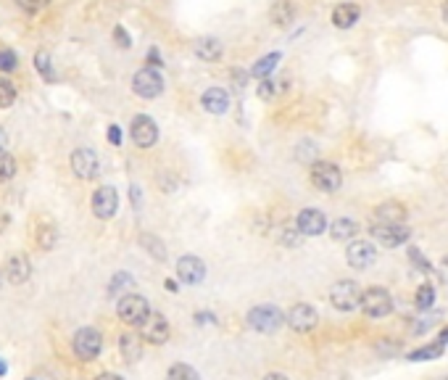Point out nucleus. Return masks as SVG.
Listing matches in <instances>:
<instances>
[{
	"mask_svg": "<svg viewBox=\"0 0 448 380\" xmlns=\"http://www.w3.org/2000/svg\"><path fill=\"white\" fill-rule=\"evenodd\" d=\"M269 16H272V24H277V27H287V24L295 19V6L290 0H277L272 6V11H269Z\"/></svg>",
	"mask_w": 448,
	"mask_h": 380,
	"instance_id": "nucleus-23",
	"label": "nucleus"
},
{
	"mask_svg": "<svg viewBox=\"0 0 448 380\" xmlns=\"http://www.w3.org/2000/svg\"><path fill=\"white\" fill-rule=\"evenodd\" d=\"M132 90H135V96H140V98H158L161 96V90H164V79L161 74L156 72V69H140L137 74L132 77Z\"/></svg>",
	"mask_w": 448,
	"mask_h": 380,
	"instance_id": "nucleus-7",
	"label": "nucleus"
},
{
	"mask_svg": "<svg viewBox=\"0 0 448 380\" xmlns=\"http://www.w3.org/2000/svg\"><path fill=\"white\" fill-rule=\"evenodd\" d=\"M359 16L361 11L356 3H340L338 8L332 11V24H335L338 30H351L353 24L359 22Z\"/></svg>",
	"mask_w": 448,
	"mask_h": 380,
	"instance_id": "nucleus-20",
	"label": "nucleus"
},
{
	"mask_svg": "<svg viewBox=\"0 0 448 380\" xmlns=\"http://www.w3.org/2000/svg\"><path fill=\"white\" fill-rule=\"evenodd\" d=\"M27 380H43V378H37V375H29V378H27Z\"/></svg>",
	"mask_w": 448,
	"mask_h": 380,
	"instance_id": "nucleus-50",
	"label": "nucleus"
},
{
	"mask_svg": "<svg viewBox=\"0 0 448 380\" xmlns=\"http://www.w3.org/2000/svg\"><path fill=\"white\" fill-rule=\"evenodd\" d=\"M16 3L22 6L24 11H29V13H34L37 8H40V6H43V0H16Z\"/></svg>",
	"mask_w": 448,
	"mask_h": 380,
	"instance_id": "nucleus-40",
	"label": "nucleus"
},
{
	"mask_svg": "<svg viewBox=\"0 0 448 380\" xmlns=\"http://www.w3.org/2000/svg\"><path fill=\"white\" fill-rule=\"evenodd\" d=\"M295 228L301 235H308V238H314V235H322L325 228H327V217H325V211H319V209H304L298 219H295Z\"/></svg>",
	"mask_w": 448,
	"mask_h": 380,
	"instance_id": "nucleus-14",
	"label": "nucleus"
},
{
	"mask_svg": "<svg viewBox=\"0 0 448 380\" xmlns=\"http://www.w3.org/2000/svg\"><path fill=\"white\" fill-rule=\"evenodd\" d=\"M3 275H6V272H0V282H3Z\"/></svg>",
	"mask_w": 448,
	"mask_h": 380,
	"instance_id": "nucleus-51",
	"label": "nucleus"
},
{
	"mask_svg": "<svg viewBox=\"0 0 448 380\" xmlns=\"http://www.w3.org/2000/svg\"><path fill=\"white\" fill-rule=\"evenodd\" d=\"M140 243H142V246H145V249H148V251H154V256H156V259H158V261H164V259H166V249H164V243H161V240H156L154 235H142Z\"/></svg>",
	"mask_w": 448,
	"mask_h": 380,
	"instance_id": "nucleus-32",
	"label": "nucleus"
},
{
	"mask_svg": "<svg viewBox=\"0 0 448 380\" xmlns=\"http://www.w3.org/2000/svg\"><path fill=\"white\" fill-rule=\"evenodd\" d=\"M6 277H8V282H13V285H22V282L29 280V275H32V264H29V259L24 256V254H13V256H8V261H6Z\"/></svg>",
	"mask_w": 448,
	"mask_h": 380,
	"instance_id": "nucleus-17",
	"label": "nucleus"
},
{
	"mask_svg": "<svg viewBox=\"0 0 448 380\" xmlns=\"http://www.w3.org/2000/svg\"><path fill=\"white\" fill-rule=\"evenodd\" d=\"M116 312H119V320L121 322H127V325H142V320L151 315V306H148V301L142 299V296L137 294H127L124 299L119 301V306H116Z\"/></svg>",
	"mask_w": 448,
	"mask_h": 380,
	"instance_id": "nucleus-5",
	"label": "nucleus"
},
{
	"mask_svg": "<svg viewBox=\"0 0 448 380\" xmlns=\"http://www.w3.org/2000/svg\"><path fill=\"white\" fill-rule=\"evenodd\" d=\"M277 61H280V53L264 55V58H259V61L253 64L251 74L256 77V79H266V77H269V74L274 72V69H277Z\"/></svg>",
	"mask_w": 448,
	"mask_h": 380,
	"instance_id": "nucleus-24",
	"label": "nucleus"
},
{
	"mask_svg": "<svg viewBox=\"0 0 448 380\" xmlns=\"http://www.w3.org/2000/svg\"><path fill=\"white\" fill-rule=\"evenodd\" d=\"M130 135L137 148H151V145H156V140H158V127H156V122L151 119V117L137 114L130 124Z\"/></svg>",
	"mask_w": 448,
	"mask_h": 380,
	"instance_id": "nucleus-8",
	"label": "nucleus"
},
{
	"mask_svg": "<svg viewBox=\"0 0 448 380\" xmlns=\"http://www.w3.org/2000/svg\"><path fill=\"white\" fill-rule=\"evenodd\" d=\"M169 322H166L164 315H158V312H151V315L142 320L140 325V336L148 341V343H156V346H161L169 341Z\"/></svg>",
	"mask_w": 448,
	"mask_h": 380,
	"instance_id": "nucleus-9",
	"label": "nucleus"
},
{
	"mask_svg": "<svg viewBox=\"0 0 448 380\" xmlns=\"http://www.w3.org/2000/svg\"><path fill=\"white\" fill-rule=\"evenodd\" d=\"M330 232H332V238L335 240H348L359 232V225H356L353 219H338V222H332Z\"/></svg>",
	"mask_w": 448,
	"mask_h": 380,
	"instance_id": "nucleus-25",
	"label": "nucleus"
},
{
	"mask_svg": "<svg viewBox=\"0 0 448 380\" xmlns=\"http://www.w3.org/2000/svg\"><path fill=\"white\" fill-rule=\"evenodd\" d=\"M406 219V207L398 201H385L374 209V222H385V225H401Z\"/></svg>",
	"mask_w": 448,
	"mask_h": 380,
	"instance_id": "nucleus-19",
	"label": "nucleus"
},
{
	"mask_svg": "<svg viewBox=\"0 0 448 380\" xmlns=\"http://www.w3.org/2000/svg\"><path fill=\"white\" fill-rule=\"evenodd\" d=\"M272 96H277V82H272V79H262V85H259V98L269 100Z\"/></svg>",
	"mask_w": 448,
	"mask_h": 380,
	"instance_id": "nucleus-36",
	"label": "nucleus"
},
{
	"mask_svg": "<svg viewBox=\"0 0 448 380\" xmlns=\"http://www.w3.org/2000/svg\"><path fill=\"white\" fill-rule=\"evenodd\" d=\"M95 380H124L121 375H114V372H103V375H98Z\"/></svg>",
	"mask_w": 448,
	"mask_h": 380,
	"instance_id": "nucleus-44",
	"label": "nucleus"
},
{
	"mask_svg": "<svg viewBox=\"0 0 448 380\" xmlns=\"http://www.w3.org/2000/svg\"><path fill=\"white\" fill-rule=\"evenodd\" d=\"M16 100V87L8 79H0V109H8Z\"/></svg>",
	"mask_w": 448,
	"mask_h": 380,
	"instance_id": "nucleus-31",
	"label": "nucleus"
},
{
	"mask_svg": "<svg viewBox=\"0 0 448 380\" xmlns=\"http://www.w3.org/2000/svg\"><path fill=\"white\" fill-rule=\"evenodd\" d=\"M311 183L322 193H335L343 185V174L332 162H314L311 164Z\"/></svg>",
	"mask_w": 448,
	"mask_h": 380,
	"instance_id": "nucleus-4",
	"label": "nucleus"
},
{
	"mask_svg": "<svg viewBox=\"0 0 448 380\" xmlns=\"http://www.w3.org/2000/svg\"><path fill=\"white\" fill-rule=\"evenodd\" d=\"M443 351H446V343H440V341H437V343H433V346H422V348H416V351H412V354H409V359H412V362H422V359H437L440 354H443Z\"/></svg>",
	"mask_w": 448,
	"mask_h": 380,
	"instance_id": "nucleus-26",
	"label": "nucleus"
},
{
	"mask_svg": "<svg viewBox=\"0 0 448 380\" xmlns=\"http://www.w3.org/2000/svg\"><path fill=\"white\" fill-rule=\"evenodd\" d=\"M361 309L372 320H383V317L393 312V296L388 294L385 288H380V285H372V288H367L361 294Z\"/></svg>",
	"mask_w": 448,
	"mask_h": 380,
	"instance_id": "nucleus-1",
	"label": "nucleus"
},
{
	"mask_svg": "<svg viewBox=\"0 0 448 380\" xmlns=\"http://www.w3.org/2000/svg\"><path fill=\"white\" fill-rule=\"evenodd\" d=\"M0 375H6V362L0 359Z\"/></svg>",
	"mask_w": 448,
	"mask_h": 380,
	"instance_id": "nucleus-49",
	"label": "nucleus"
},
{
	"mask_svg": "<svg viewBox=\"0 0 448 380\" xmlns=\"http://www.w3.org/2000/svg\"><path fill=\"white\" fill-rule=\"evenodd\" d=\"M148 64H151V69L161 66V55H158V51H156V48H151V51H148Z\"/></svg>",
	"mask_w": 448,
	"mask_h": 380,
	"instance_id": "nucleus-42",
	"label": "nucleus"
},
{
	"mask_svg": "<svg viewBox=\"0 0 448 380\" xmlns=\"http://www.w3.org/2000/svg\"><path fill=\"white\" fill-rule=\"evenodd\" d=\"M372 238L377 240V243H383L388 249H395V246H401L409 240V228L404 225H385V222H374L372 225Z\"/></svg>",
	"mask_w": 448,
	"mask_h": 380,
	"instance_id": "nucleus-12",
	"label": "nucleus"
},
{
	"mask_svg": "<svg viewBox=\"0 0 448 380\" xmlns=\"http://www.w3.org/2000/svg\"><path fill=\"white\" fill-rule=\"evenodd\" d=\"M264 380H287V378H285L283 372H269V375H266Z\"/></svg>",
	"mask_w": 448,
	"mask_h": 380,
	"instance_id": "nucleus-45",
	"label": "nucleus"
},
{
	"mask_svg": "<svg viewBox=\"0 0 448 380\" xmlns=\"http://www.w3.org/2000/svg\"><path fill=\"white\" fill-rule=\"evenodd\" d=\"M103 348V336H100L95 327H79L74 333V354L85 362H93V359L100 354Z\"/></svg>",
	"mask_w": 448,
	"mask_h": 380,
	"instance_id": "nucleus-6",
	"label": "nucleus"
},
{
	"mask_svg": "<svg viewBox=\"0 0 448 380\" xmlns=\"http://www.w3.org/2000/svg\"><path fill=\"white\" fill-rule=\"evenodd\" d=\"M201 106H203L208 114H224V111L230 109V96H227V90H222V87H208L206 93L201 96Z\"/></svg>",
	"mask_w": 448,
	"mask_h": 380,
	"instance_id": "nucleus-18",
	"label": "nucleus"
},
{
	"mask_svg": "<svg viewBox=\"0 0 448 380\" xmlns=\"http://www.w3.org/2000/svg\"><path fill=\"white\" fill-rule=\"evenodd\" d=\"M285 322L293 327L295 333H308V330H314L319 322V315L314 306L308 304H295L287 315H285Z\"/></svg>",
	"mask_w": 448,
	"mask_h": 380,
	"instance_id": "nucleus-11",
	"label": "nucleus"
},
{
	"mask_svg": "<svg viewBox=\"0 0 448 380\" xmlns=\"http://www.w3.org/2000/svg\"><path fill=\"white\" fill-rule=\"evenodd\" d=\"M301 148H304L301 153L295 151V156H298L301 162H308V159H314V156H317V148H314V143H311V140H304V143H301Z\"/></svg>",
	"mask_w": 448,
	"mask_h": 380,
	"instance_id": "nucleus-38",
	"label": "nucleus"
},
{
	"mask_svg": "<svg viewBox=\"0 0 448 380\" xmlns=\"http://www.w3.org/2000/svg\"><path fill=\"white\" fill-rule=\"evenodd\" d=\"M285 322V315L272 304H262V306H253L248 312V325L259 333H274L280 330V325Z\"/></svg>",
	"mask_w": 448,
	"mask_h": 380,
	"instance_id": "nucleus-3",
	"label": "nucleus"
},
{
	"mask_svg": "<svg viewBox=\"0 0 448 380\" xmlns=\"http://www.w3.org/2000/svg\"><path fill=\"white\" fill-rule=\"evenodd\" d=\"M440 280H443V282L448 285V259L440 261Z\"/></svg>",
	"mask_w": 448,
	"mask_h": 380,
	"instance_id": "nucleus-43",
	"label": "nucleus"
},
{
	"mask_svg": "<svg viewBox=\"0 0 448 380\" xmlns=\"http://www.w3.org/2000/svg\"><path fill=\"white\" fill-rule=\"evenodd\" d=\"M346 259H348V264L353 270H367V267H372L374 259H377V249L372 246L369 240H353L348 246V251H346Z\"/></svg>",
	"mask_w": 448,
	"mask_h": 380,
	"instance_id": "nucleus-15",
	"label": "nucleus"
},
{
	"mask_svg": "<svg viewBox=\"0 0 448 380\" xmlns=\"http://www.w3.org/2000/svg\"><path fill=\"white\" fill-rule=\"evenodd\" d=\"M119 209V196L111 185H103L93 193V214L98 219H111Z\"/></svg>",
	"mask_w": 448,
	"mask_h": 380,
	"instance_id": "nucleus-13",
	"label": "nucleus"
},
{
	"mask_svg": "<svg viewBox=\"0 0 448 380\" xmlns=\"http://www.w3.org/2000/svg\"><path fill=\"white\" fill-rule=\"evenodd\" d=\"M13 174H16V162H13V156L6 151H0V183L11 180Z\"/></svg>",
	"mask_w": 448,
	"mask_h": 380,
	"instance_id": "nucleus-29",
	"label": "nucleus"
},
{
	"mask_svg": "<svg viewBox=\"0 0 448 380\" xmlns=\"http://www.w3.org/2000/svg\"><path fill=\"white\" fill-rule=\"evenodd\" d=\"M177 277L185 285H198L206 277V264L198 256H182V259L177 261Z\"/></svg>",
	"mask_w": 448,
	"mask_h": 380,
	"instance_id": "nucleus-16",
	"label": "nucleus"
},
{
	"mask_svg": "<svg viewBox=\"0 0 448 380\" xmlns=\"http://www.w3.org/2000/svg\"><path fill=\"white\" fill-rule=\"evenodd\" d=\"M443 22L448 24V3H446V6H443Z\"/></svg>",
	"mask_w": 448,
	"mask_h": 380,
	"instance_id": "nucleus-48",
	"label": "nucleus"
},
{
	"mask_svg": "<svg viewBox=\"0 0 448 380\" xmlns=\"http://www.w3.org/2000/svg\"><path fill=\"white\" fill-rule=\"evenodd\" d=\"M19 64V58L13 51H0V72H13Z\"/></svg>",
	"mask_w": 448,
	"mask_h": 380,
	"instance_id": "nucleus-35",
	"label": "nucleus"
},
{
	"mask_svg": "<svg viewBox=\"0 0 448 380\" xmlns=\"http://www.w3.org/2000/svg\"><path fill=\"white\" fill-rule=\"evenodd\" d=\"M166 380H201V375L190 365H172L166 372Z\"/></svg>",
	"mask_w": 448,
	"mask_h": 380,
	"instance_id": "nucleus-27",
	"label": "nucleus"
},
{
	"mask_svg": "<svg viewBox=\"0 0 448 380\" xmlns=\"http://www.w3.org/2000/svg\"><path fill=\"white\" fill-rule=\"evenodd\" d=\"M361 291L359 282L353 280H340L330 288V304L335 306L338 312H353L356 306H361Z\"/></svg>",
	"mask_w": 448,
	"mask_h": 380,
	"instance_id": "nucleus-2",
	"label": "nucleus"
},
{
	"mask_svg": "<svg viewBox=\"0 0 448 380\" xmlns=\"http://www.w3.org/2000/svg\"><path fill=\"white\" fill-rule=\"evenodd\" d=\"M6 143H8V138H6V130H3V127H0V151H3V148H6Z\"/></svg>",
	"mask_w": 448,
	"mask_h": 380,
	"instance_id": "nucleus-46",
	"label": "nucleus"
},
{
	"mask_svg": "<svg viewBox=\"0 0 448 380\" xmlns=\"http://www.w3.org/2000/svg\"><path fill=\"white\" fill-rule=\"evenodd\" d=\"M433 301H435V288L430 285V282H422L419 285V291H416V309H430L433 306Z\"/></svg>",
	"mask_w": 448,
	"mask_h": 380,
	"instance_id": "nucleus-28",
	"label": "nucleus"
},
{
	"mask_svg": "<svg viewBox=\"0 0 448 380\" xmlns=\"http://www.w3.org/2000/svg\"><path fill=\"white\" fill-rule=\"evenodd\" d=\"M132 285V277L127 275V272H116L114 275V280H111V285H109V294L114 296L116 291H124V288H130Z\"/></svg>",
	"mask_w": 448,
	"mask_h": 380,
	"instance_id": "nucleus-34",
	"label": "nucleus"
},
{
	"mask_svg": "<svg viewBox=\"0 0 448 380\" xmlns=\"http://www.w3.org/2000/svg\"><path fill=\"white\" fill-rule=\"evenodd\" d=\"M437 380H448V375H443V378H437Z\"/></svg>",
	"mask_w": 448,
	"mask_h": 380,
	"instance_id": "nucleus-52",
	"label": "nucleus"
},
{
	"mask_svg": "<svg viewBox=\"0 0 448 380\" xmlns=\"http://www.w3.org/2000/svg\"><path fill=\"white\" fill-rule=\"evenodd\" d=\"M437 341H440V343H448V327L443 330V333H440V338H437Z\"/></svg>",
	"mask_w": 448,
	"mask_h": 380,
	"instance_id": "nucleus-47",
	"label": "nucleus"
},
{
	"mask_svg": "<svg viewBox=\"0 0 448 380\" xmlns=\"http://www.w3.org/2000/svg\"><path fill=\"white\" fill-rule=\"evenodd\" d=\"M37 246L43 251H50L55 246V230L50 225H43V228L37 230Z\"/></svg>",
	"mask_w": 448,
	"mask_h": 380,
	"instance_id": "nucleus-30",
	"label": "nucleus"
},
{
	"mask_svg": "<svg viewBox=\"0 0 448 380\" xmlns=\"http://www.w3.org/2000/svg\"><path fill=\"white\" fill-rule=\"evenodd\" d=\"M119 348H121V357L127 359V362H137L142 357V343H140V336H135V333H124L119 338Z\"/></svg>",
	"mask_w": 448,
	"mask_h": 380,
	"instance_id": "nucleus-22",
	"label": "nucleus"
},
{
	"mask_svg": "<svg viewBox=\"0 0 448 380\" xmlns=\"http://www.w3.org/2000/svg\"><path fill=\"white\" fill-rule=\"evenodd\" d=\"M34 66H37V72L50 82L53 79V72H50V55L45 53V51H40V53L34 55Z\"/></svg>",
	"mask_w": 448,
	"mask_h": 380,
	"instance_id": "nucleus-33",
	"label": "nucleus"
},
{
	"mask_svg": "<svg viewBox=\"0 0 448 380\" xmlns=\"http://www.w3.org/2000/svg\"><path fill=\"white\" fill-rule=\"evenodd\" d=\"M109 140L114 143V145H121V130H119V124H111V127H109Z\"/></svg>",
	"mask_w": 448,
	"mask_h": 380,
	"instance_id": "nucleus-41",
	"label": "nucleus"
},
{
	"mask_svg": "<svg viewBox=\"0 0 448 380\" xmlns=\"http://www.w3.org/2000/svg\"><path fill=\"white\" fill-rule=\"evenodd\" d=\"M409 259L414 261L419 270H425V272L430 270V264H427V259H422V254H419L416 249H409Z\"/></svg>",
	"mask_w": 448,
	"mask_h": 380,
	"instance_id": "nucleus-39",
	"label": "nucleus"
},
{
	"mask_svg": "<svg viewBox=\"0 0 448 380\" xmlns=\"http://www.w3.org/2000/svg\"><path fill=\"white\" fill-rule=\"evenodd\" d=\"M222 43H219L217 37H201L196 40V55L201 61H219L222 58Z\"/></svg>",
	"mask_w": 448,
	"mask_h": 380,
	"instance_id": "nucleus-21",
	"label": "nucleus"
},
{
	"mask_svg": "<svg viewBox=\"0 0 448 380\" xmlns=\"http://www.w3.org/2000/svg\"><path fill=\"white\" fill-rule=\"evenodd\" d=\"M72 172L77 174L79 180H93V177H98L100 172V162L95 151H90V148H77V151L72 153Z\"/></svg>",
	"mask_w": 448,
	"mask_h": 380,
	"instance_id": "nucleus-10",
	"label": "nucleus"
},
{
	"mask_svg": "<svg viewBox=\"0 0 448 380\" xmlns=\"http://www.w3.org/2000/svg\"><path fill=\"white\" fill-rule=\"evenodd\" d=\"M114 40H116L119 48H132V37L127 34L124 27H114Z\"/></svg>",
	"mask_w": 448,
	"mask_h": 380,
	"instance_id": "nucleus-37",
	"label": "nucleus"
}]
</instances>
